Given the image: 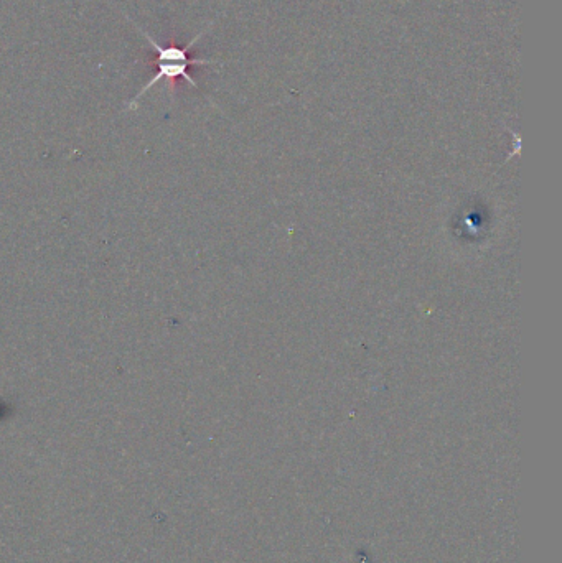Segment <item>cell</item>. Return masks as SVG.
<instances>
[{"label": "cell", "instance_id": "6da1fadb", "mask_svg": "<svg viewBox=\"0 0 562 563\" xmlns=\"http://www.w3.org/2000/svg\"><path fill=\"white\" fill-rule=\"evenodd\" d=\"M132 24H134V22H132ZM134 27L144 35L147 42L154 48L155 55H157L155 56V68H157V71H155L154 78H150V80L142 86L141 91L137 93L136 98L132 99L131 104H129V108L131 109L136 108L139 99H141L154 84L159 83L160 80H167L170 86H172L175 80L182 78V80L187 81L188 84H192L193 88L198 89L197 81L193 80L192 76H190L188 68L193 65H220V61L200 60V58H190V56H188L190 48L203 37V33L205 32L198 33L197 37L193 38L192 42L188 43L187 47L180 48L175 47V45L164 47V45H160L159 42H155L154 38L150 37L149 33H147L144 28H141V25L134 24Z\"/></svg>", "mask_w": 562, "mask_h": 563}]
</instances>
